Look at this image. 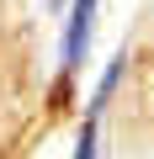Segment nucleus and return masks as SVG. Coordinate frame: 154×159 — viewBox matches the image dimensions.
Listing matches in <instances>:
<instances>
[{"label":"nucleus","mask_w":154,"mask_h":159,"mask_svg":"<svg viewBox=\"0 0 154 159\" xmlns=\"http://www.w3.org/2000/svg\"><path fill=\"white\" fill-rule=\"evenodd\" d=\"M91 27H96V0H74V6H69V21H64V74H74V69L85 64Z\"/></svg>","instance_id":"nucleus-1"},{"label":"nucleus","mask_w":154,"mask_h":159,"mask_svg":"<svg viewBox=\"0 0 154 159\" xmlns=\"http://www.w3.org/2000/svg\"><path fill=\"white\" fill-rule=\"evenodd\" d=\"M74 159H96V122L80 127V138H74Z\"/></svg>","instance_id":"nucleus-2"}]
</instances>
